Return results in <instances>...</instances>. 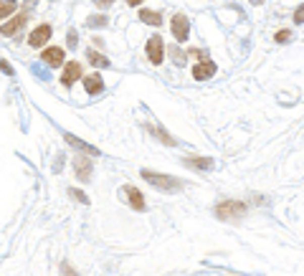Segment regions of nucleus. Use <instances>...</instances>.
<instances>
[{"label":"nucleus","instance_id":"f257e3e1","mask_svg":"<svg viewBox=\"0 0 304 276\" xmlns=\"http://www.w3.org/2000/svg\"><path fill=\"white\" fill-rule=\"evenodd\" d=\"M142 177L149 182V185H155L165 193H178L183 188V182L178 177H170V175H163V172H149V170H142Z\"/></svg>","mask_w":304,"mask_h":276},{"label":"nucleus","instance_id":"f03ea898","mask_svg":"<svg viewBox=\"0 0 304 276\" xmlns=\"http://www.w3.org/2000/svg\"><path fill=\"white\" fill-rule=\"evenodd\" d=\"M246 213H248V208H246V203H241V200H223V203L216 208V215H218L221 220H241Z\"/></svg>","mask_w":304,"mask_h":276},{"label":"nucleus","instance_id":"7ed1b4c3","mask_svg":"<svg viewBox=\"0 0 304 276\" xmlns=\"http://www.w3.org/2000/svg\"><path fill=\"white\" fill-rule=\"evenodd\" d=\"M144 51H147V59L155 64V66L163 64V59H165V49H163V38H160V36H152V38L147 41Z\"/></svg>","mask_w":304,"mask_h":276},{"label":"nucleus","instance_id":"20e7f679","mask_svg":"<svg viewBox=\"0 0 304 276\" xmlns=\"http://www.w3.org/2000/svg\"><path fill=\"white\" fill-rule=\"evenodd\" d=\"M170 28H173V38H175L178 43L188 41V33H190V21H188V18H185L183 13H178V16L173 18Z\"/></svg>","mask_w":304,"mask_h":276},{"label":"nucleus","instance_id":"39448f33","mask_svg":"<svg viewBox=\"0 0 304 276\" xmlns=\"http://www.w3.org/2000/svg\"><path fill=\"white\" fill-rule=\"evenodd\" d=\"M48 38H51V26H46V23H43V26H38L36 31H31V36H28V43H31L33 49H41V46H43Z\"/></svg>","mask_w":304,"mask_h":276},{"label":"nucleus","instance_id":"423d86ee","mask_svg":"<svg viewBox=\"0 0 304 276\" xmlns=\"http://www.w3.org/2000/svg\"><path fill=\"white\" fill-rule=\"evenodd\" d=\"M122 193L127 195V203L134 208V210H144L147 205H144V198H142V193L137 190V188H132V185H124L122 188Z\"/></svg>","mask_w":304,"mask_h":276},{"label":"nucleus","instance_id":"0eeeda50","mask_svg":"<svg viewBox=\"0 0 304 276\" xmlns=\"http://www.w3.org/2000/svg\"><path fill=\"white\" fill-rule=\"evenodd\" d=\"M43 64L46 66H51V69H56V66H61L64 64V49H56V46H51V49H46L43 51Z\"/></svg>","mask_w":304,"mask_h":276},{"label":"nucleus","instance_id":"6e6552de","mask_svg":"<svg viewBox=\"0 0 304 276\" xmlns=\"http://www.w3.org/2000/svg\"><path fill=\"white\" fill-rule=\"evenodd\" d=\"M213 74H216V64L213 61H203V64L193 66V79H198V81L213 79Z\"/></svg>","mask_w":304,"mask_h":276},{"label":"nucleus","instance_id":"1a4fd4ad","mask_svg":"<svg viewBox=\"0 0 304 276\" xmlns=\"http://www.w3.org/2000/svg\"><path fill=\"white\" fill-rule=\"evenodd\" d=\"M26 21H28V13H21V16H16L13 21L3 23V28H0V31H3V36L8 38V36H13L18 28H23V26H26Z\"/></svg>","mask_w":304,"mask_h":276},{"label":"nucleus","instance_id":"9d476101","mask_svg":"<svg viewBox=\"0 0 304 276\" xmlns=\"http://www.w3.org/2000/svg\"><path fill=\"white\" fill-rule=\"evenodd\" d=\"M74 165H76V175H79V180H89L91 177V160L89 157H74Z\"/></svg>","mask_w":304,"mask_h":276},{"label":"nucleus","instance_id":"9b49d317","mask_svg":"<svg viewBox=\"0 0 304 276\" xmlns=\"http://www.w3.org/2000/svg\"><path fill=\"white\" fill-rule=\"evenodd\" d=\"M79 76H81V66H79V64H66L64 76H61V84H64V86H71Z\"/></svg>","mask_w":304,"mask_h":276},{"label":"nucleus","instance_id":"f8f14e48","mask_svg":"<svg viewBox=\"0 0 304 276\" xmlns=\"http://www.w3.org/2000/svg\"><path fill=\"white\" fill-rule=\"evenodd\" d=\"M84 86H86L89 94H99L104 89V81H102L99 74H89V76H84Z\"/></svg>","mask_w":304,"mask_h":276},{"label":"nucleus","instance_id":"ddd939ff","mask_svg":"<svg viewBox=\"0 0 304 276\" xmlns=\"http://www.w3.org/2000/svg\"><path fill=\"white\" fill-rule=\"evenodd\" d=\"M66 142H69L71 147H79L81 152H86L89 157H91V155H94V157L99 155V150H96L94 145H86V142H81V140H79V137H74V134H66Z\"/></svg>","mask_w":304,"mask_h":276},{"label":"nucleus","instance_id":"4468645a","mask_svg":"<svg viewBox=\"0 0 304 276\" xmlns=\"http://www.w3.org/2000/svg\"><path fill=\"white\" fill-rule=\"evenodd\" d=\"M86 59H89V64H94L96 69H109L112 64H109V59L104 56V54H99V51H86Z\"/></svg>","mask_w":304,"mask_h":276},{"label":"nucleus","instance_id":"2eb2a0df","mask_svg":"<svg viewBox=\"0 0 304 276\" xmlns=\"http://www.w3.org/2000/svg\"><path fill=\"white\" fill-rule=\"evenodd\" d=\"M139 21L147 23V26H163V16L152 13V11H139Z\"/></svg>","mask_w":304,"mask_h":276},{"label":"nucleus","instance_id":"dca6fc26","mask_svg":"<svg viewBox=\"0 0 304 276\" xmlns=\"http://www.w3.org/2000/svg\"><path fill=\"white\" fill-rule=\"evenodd\" d=\"M185 165L188 167H198V170H211L213 160H208V157H185Z\"/></svg>","mask_w":304,"mask_h":276},{"label":"nucleus","instance_id":"f3484780","mask_svg":"<svg viewBox=\"0 0 304 276\" xmlns=\"http://www.w3.org/2000/svg\"><path fill=\"white\" fill-rule=\"evenodd\" d=\"M86 26H89V28H104V26H109V18H107V16H89V18H86Z\"/></svg>","mask_w":304,"mask_h":276},{"label":"nucleus","instance_id":"a211bd4d","mask_svg":"<svg viewBox=\"0 0 304 276\" xmlns=\"http://www.w3.org/2000/svg\"><path fill=\"white\" fill-rule=\"evenodd\" d=\"M13 11H16V3H13V0H3V3H0V18H8Z\"/></svg>","mask_w":304,"mask_h":276},{"label":"nucleus","instance_id":"6ab92c4d","mask_svg":"<svg viewBox=\"0 0 304 276\" xmlns=\"http://www.w3.org/2000/svg\"><path fill=\"white\" fill-rule=\"evenodd\" d=\"M66 43H69L71 49H76V43H79V36H76V31H74V28H69V33H66Z\"/></svg>","mask_w":304,"mask_h":276},{"label":"nucleus","instance_id":"aec40b11","mask_svg":"<svg viewBox=\"0 0 304 276\" xmlns=\"http://www.w3.org/2000/svg\"><path fill=\"white\" fill-rule=\"evenodd\" d=\"M289 38H291V33H289V31H279V33L274 36V41H276V43H286Z\"/></svg>","mask_w":304,"mask_h":276},{"label":"nucleus","instance_id":"412c9836","mask_svg":"<svg viewBox=\"0 0 304 276\" xmlns=\"http://www.w3.org/2000/svg\"><path fill=\"white\" fill-rule=\"evenodd\" d=\"M173 59H175V64H178V66H185V54H183V51H178V49H175V51H173Z\"/></svg>","mask_w":304,"mask_h":276},{"label":"nucleus","instance_id":"4be33fe9","mask_svg":"<svg viewBox=\"0 0 304 276\" xmlns=\"http://www.w3.org/2000/svg\"><path fill=\"white\" fill-rule=\"evenodd\" d=\"M294 23H304V6H299L294 11Z\"/></svg>","mask_w":304,"mask_h":276},{"label":"nucleus","instance_id":"5701e85b","mask_svg":"<svg viewBox=\"0 0 304 276\" xmlns=\"http://www.w3.org/2000/svg\"><path fill=\"white\" fill-rule=\"evenodd\" d=\"M61 273H64V276H79V273H76V271H74V268H71L66 261L61 263Z\"/></svg>","mask_w":304,"mask_h":276},{"label":"nucleus","instance_id":"b1692460","mask_svg":"<svg viewBox=\"0 0 304 276\" xmlns=\"http://www.w3.org/2000/svg\"><path fill=\"white\" fill-rule=\"evenodd\" d=\"M71 195H74V198H76V200H79V203H89V198H86V195H84V193H81V190H76V188H74V190H71Z\"/></svg>","mask_w":304,"mask_h":276},{"label":"nucleus","instance_id":"393cba45","mask_svg":"<svg viewBox=\"0 0 304 276\" xmlns=\"http://www.w3.org/2000/svg\"><path fill=\"white\" fill-rule=\"evenodd\" d=\"M188 56H190V59H208L206 51H188Z\"/></svg>","mask_w":304,"mask_h":276},{"label":"nucleus","instance_id":"a878e982","mask_svg":"<svg viewBox=\"0 0 304 276\" xmlns=\"http://www.w3.org/2000/svg\"><path fill=\"white\" fill-rule=\"evenodd\" d=\"M94 3H96L99 8H109V6L114 3V0H94Z\"/></svg>","mask_w":304,"mask_h":276},{"label":"nucleus","instance_id":"bb28decb","mask_svg":"<svg viewBox=\"0 0 304 276\" xmlns=\"http://www.w3.org/2000/svg\"><path fill=\"white\" fill-rule=\"evenodd\" d=\"M3 71H6V74H8V76H13V69H11V66H8V64H6V61H3Z\"/></svg>","mask_w":304,"mask_h":276},{"label":"nucleus","instance_id":"cd10ccee","mask_svg":"<svg viewBox=\"0 0 304 276\" xmlns=\"http://www.w3.org/2000/svg\"><path fill=\"white\" fill-rule=\"evenodd\" d=\"M139 3H142V0H127V6H129V8H132V6H139Z\"/></svg>","mask_w":304,"mask_h":276},{"label":"nucleus","instance_id":"c85d7f7f","mask_svg":"<svg viewBox=\"0 0 304 276\" xmlns=\"http://www.w3.org/2000/svg\"><path fill=\"white\" fill-rule=\"evenodd\" d=\"M251 3H254V6H261V3H264V0H251Z\"/></svg>","mask_w":304,"mask_h":276}]
</instances>
